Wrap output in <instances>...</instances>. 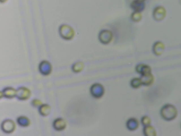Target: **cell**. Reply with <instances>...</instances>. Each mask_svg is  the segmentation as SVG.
Instances as JSON below:
<instances>
[{
  "mask_svg": "<svg viewBox=\"0 0 181 136\" xmlns=\"http://www.w3.org/2000/svg\"><path fill=\"white\" fill-rule=\"evenodd\" d=\"M41 114L43 115H47L49 114L50 111V108L48 106H43L41 108Z\"/></svg>",
  "mask_w": 181,
  "mask_h": 136,
  "instance_id": "7c38bea8",
  "label": "cell"
},
{
  "mask_svg": "<svg viewBox=\"0 0 181 136\" xmlns=\"http://www.w3.org/2000/svg\"><path fill=\"white\" fill-rule=\"evenodd\" d=\"M141 81L142 84L145 85H150L152 84L154 81V78L151 73L143 75Z\"/></svg>",
  "mask_w": 181,
  "mask_h": 136,
  "instance_id": "5b68a950",
  "label": "cell"
},
{
  "mask_svg": "<svg viewBox=\"0 0 181 136\" xmlns=\"http://www.w3.org/2000/svg\"><path fill=\"white\" fill-rule=\"evenodd\" d=\"M178 110L175 106L170 104L164 105L160 111V114L162 118L167 121L175 119L178 115Z\"/></svg>",
  "mask_w": 181,
  "mask_h": 136,
  "instance_id": "6da1fadb",
  "label": "cell"
},
{
  "mask_svg": "<svg viewBox=\"0 0 181 136\" xmlns=\"http://www.w3.org/2000/svg\"><path fill=\"white\" fill-rule=\"evenodd\" d=\"M144 134L146 136H155L156 135V132L153 127L148 126L144 129Z\"/></svg>",
  "mask_w": 181,
  "mask_h": 136,
  "instance_id": "30bf717a",
  "label": "cell"
},
{
  "mask_svg": "<svg viewBox=\"0 0 181 136\" xmlns=\"http://www.w3.org/2000/svg\"><path fill=\"white\" fill-rule=\"evenodd\" d=\"M54 127L56 130H62L65 127V122L62 119H57L54 122Z\"/></svg>",
  "mask_w": 181,
  "mask_h": 136,
  "instance_id": "9c48e42d",
  "label": "cell"
},
{
  "mask_svg": "<svg viewBox=\"0 0 181 136\" xmlns=\"http://www.w3.org/2000/svg\"><path fill=\"white\" fill-rule=\"evenodd\" d=\"M18 97L20 99H25L28 98L29 96V91L25 88H20L17 93Z\"/></svg>",
  "mask_w": 181,
  "mask_h": 136,
  "instance_id": "ba28073f",
  "label": "cell"
},
{
  "mask_svg": "<svg viewBox=\"0 0 181 136\" xmlns=\"http://www.w3.org/2000/svg\"><path fill=\"white\" fill-rule=\"evenodd\" d=\"M131 19L134 21H138L141 19V15L139 12H134L132 13Z\"/></svg>",
  "mask_w": 181,
  "mask_h": 136,
  "instance_id": "4fadbf2b",
  "label": "cell"
},
{
  "mask_svg": "<svg viewBox=\"0 0 181 136\" xmlns=\"http://www.w3.org/2000/svg\"><path fill=\"white\" fill-rule=\"evenodd\" d=\"M142 123L144 125L146 126L150 125L151 123L150 119L147 116L144 117L142 119Z\"/></svg>",
  "mask_w": 181,
  "mask_h": 136,
  "instance_id": "5bb4252c",
  "label": "cell"
},
{
  "mask_svg": "<svg viewBox=\"0 0 181 136\" xmlns=\"http://www.w3.org/2000/svg\"><path fill=\"white\" fill-rule=\"evenodd\" d=\"M2 127L3 130L6 132L10 133L12 132L15 128V124L13 122L10 121L8 120L4 122L2 125Z\"/></svg>",
  "mask_w": 181,
  "mask_h": 136,
  "instance_id": "8992f818",
  "label": "cell"
},
{
  "mask_svg": "<svg viewBox=\"0 0 181 136\" xmlns=\"http://www.w3.org/2000/svg\"><path fill=\"white\" fill-rule=\"evenodd\" d=\"M6 1V0H1V1H3V2H4Z\"/></svg>",
  "mask_w": 181,
  "mask_h": 136,
  "instance_id": "2e32d148",
  "label": "cell"
},
{
  "mask_svg": "<svg viewBox=\"0 0 181 136\" xmlns=\"http://www.w3.org/2000/svg\"><path fill=\"white\" fill-rule=\"evenodd\" d=\"M60 33L63 37L67 39L71 38L74 34L72 29L67 26H64L61 27Z\"/></svg>",
  "mask_w": 181,
  "mask_h": 136,
  "instance_id": "277c9868",
  "label": "cell"
},
{
  "mask_svg": "<svg viewBox=\"0 0 181 136\" xmlns=\"http://www.w3.org/2000/svg\"><path fill=\"white\" fill-rule=\"evenodd\" d=\"M4 94L7 97H12L15 96L16 94V92L15 90L13 88H7L4 90Z\"/></svg>",
  "mask_w": 181,
  "mask_h": 136,
  "instance_id": "8fae6325",
  "label": "cell"
},
{
  "mask_svg": "<svg viewBox=\"0 0 181 136\" xmlns=\"http://www.w3.org/2000/svg\"><path fill=\"white\" fill-rule=\"evenodd\" d=\"M139 1H140L142 2H144V1H145V0H139Z\"/></svg>",
  "mask_w": 181,
  "mask_h": 136,
  "instance_id": "9a60e30c",
  "label": "cell"
},
{
  "mask_svg": "<svg viewBox=\"0 0 181 136\" xmlns=\"http://www.w3.org/2000/svg\"><path fill=\"white\" fill-rule=\"evenodd\" d=\"M137 70L140 73L144 75L151 73V69L150 67L148 65L141 64L137 67Z\"/></svg>",
  "mask_w": 181,
  "mask_h": 136,
  "instance_id": "52a82bcc",
  "label": "cell"
},
{
  "mask_svg": "<svg viewBox=\"0 0 181 136\" xmlns=\"http://www.w3.org/2000/svg\"><path fill=\"white\" fill-rule=\"evenodd\" d=\"M99 38L101 42L103 44H107L111 41L113 36L111 31L104 30L100 33Z\"/></svg>",
  "mask_w": 181,
  "mask_h": 136,
  "instance_id": "7a4b0ae2",
  "label": "cell"
},
{
  "mask_svg": "<svg viewBox=\"0 0 181 136\" xmlns=\"http://www.w3.org/2000/svg\"><path fill=\"white\" fill-rule=\"evenodd\" d=\"M130 7L135 12L140 13L144 9L145 4L144 2L139 0H134L130 4Z\"/></svg>",
  "mask_w": 181,
  "mask_h": 136,
  "instance_id": "3957f363",
  "label": "cell"
}]
</instances>
